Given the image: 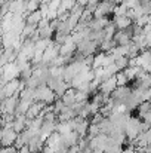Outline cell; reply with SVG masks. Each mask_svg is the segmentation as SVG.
Returning <instances> with one entry per match:
<instances>
[{
	"mask_svg": "<svg viewBox=\"0 0 151 153\" xmlns=\"http://www.w3.org/2000/svg\"><path fill=\"white\" fill-rule=\"evenodd\" d=\"M48 6H49V10H56L61 6V0H49Z\"/></svg>",
	"mask_w": 151,
	"mask_h": 153,
	"instance_id": "cell-26",
	"label": "cell"
},
{
	"mask_svg": "<svg viewBox=\"0 0 151 153\" xmlns=\"http://www.w3.org/2000/svg\"><path fill=\"white\" fill-rule=\"evenodd\" d=\"M92 19H94V16H92V12H89V10L83 9V12L80 13L79 22H80V24H85V25H88V24H89Z\"/></svg>",
	"mask_w": 151,
	"mask_h": 153,
	"instance_id": "cell-19",
	"label": "cell"
},
{
	"mask_svg": "<svg viewBox=\"0 0 151 153\" xmlns=\"http://www.w3.org/2000/svg\"><path fill=\"white\" fill-rule=\"evenodd\" d=\"M116 88H117L116 79H114V76H111V77H108V79H105V80L101 82L99 86H98V91L102 92L104 95H108V97H110V94H111Z\"/></svg>",
	"mask_w": 151,
	"mask_h": 153,
	"instance_id": "cell-5",
	"label": "cell"
},
{
	"mask_svg": "<svg viewBox=\"0 0 151 153\" xmlns=\"http://www.w3.org/2000/svg\"><path fill=\"white\" fill-rule=\"evenodd\" d=\"M74 52H76V45L73 43L71 37H68V39L65 40V43H62V45L59 46L58 55H61V56H71Z\"/></svg>",
	"mask_w": 151,
	"mask_h": 153,
	"instance_id": "cell-8",
	"label": "cell"
},
{
	"mask_svg": "<svg viewBox=\"0 0 151 153\" xmlns=\"http://www.w3.org/2000/svg\"><path fill=\"white\" fill-rule=\"evenodd\" d=\"M92 153H104L102 150H92Z\"/></svg>",
	"mask_w": 151,
	"mask_h": 153,
	"instance_id": "cell-33",
	"label": "cell"
},
{
	"mask_svg": "<svg viewBox=\"0 0 151 153\" xmlns=\"http://www.w3.org/2000/svg\"><path fill=\"white\" fill-rule=\"evenodd\" d=\"M43 108H45V104H43V102L34 101L30 107H28V110H27V113H25V117H27L28 120H33L34 117L40 116V113H42Z\"/></svg>",
	"mask_w": 151,
	"mask_h": 153,
	"instance_id": "cell-6",
	"label": "cell"
},
{
	"mask_svg": "<svg viewBox=\"0 0 151 153\" xmlns=\"http://www.w3.org/2000/svg\"><path fill=\"white\" fill-rule=\"evenodd\" d=\"M136 111H138V117H139V119H141L144 114L150 113V111H151V104H150V101L139 102V105L136 107Z\"/></svg>",
	"mask_w": 151,
	"mask_h": 153,
	"instance_id": "cell-16",
	"label": "cell"
},
{
	"mask_svg": "<svg viewBox=\"0 0 151 153\" xmlns=\"http://www.w3.org/2000/svg\"><path fill=\"white\" fill-rule=\"evenodd\" d=\"M151 24H147V25H144L142 27V34L145 36V34H151Z\"/></svg>",
	"mask_w": 151,
	"mask_h": 153,
	"instance_id": "cell-29",
	"label": "cell"
},
{
	"mask_svg": "<svg viewBox=\"0 0 151 153\" xmlns=\"http://www.w3.org/2000/svg\"><path fill=\"white\" fill-rule=\"evenodd\" d=\"M108 1H110V3L113 4V6H117V4H122V3H123L124 0H108Z\"/></svg>",
	"mask_w": 151,
	"mask_h": 153,
	"instance_id": "cell-31",
	"label": "cell"
},
{
	"mask_svg": "<svg viewBox=\"0 0 151 153\" xmlns=\"http://www.w3.org/2000/svg\"><path fill=\"white\" fill-rule=\"evenodd\" d=\"M27 147H28L30 153H42L43 147H45V143L40 140L39 135H34V137H31V138L28 140Z\"/></svg>",
	"mask_w": 151,
	"mask_h": 153,
	"instance_id": "cell-7",
	"label": "cell"
},
{
	"mask_svg": "<svg viewBox=\"0 0 151 153\" xmlns=\"http://www.w3.org/2000/svg\"><path fill=\"white\" fill-rule=\"evenodd\" d=\"M79 135L74 132V131H71L70 134H65V135H61V144L64 146V147H67V149H70V147H73V146H77V141H79Z\"/></svg>",
	"mask_w": 151,
	"mask_h": 153,
	"instance_id": "cell-9",
	"label": "cell"
},
{
	"mask_svg": "<svg viewBox=\"0 0 151 153\" xmlns=\"http://www.w3.org/2000/svg\"><path fill=\"white\" fill-rule=\"evenodd\" d=\"M58 51H59V45H56V43L50 42V45L45 49L43 55H42L40 62H43V64H49L55 56H58Z\"/></svg>",
	"mask_w": 151,
	"mask_h": 153,
	"instance_id": "cell-4",
	"label": "cell"
},
{
	"mask_svg": "<svg viewBox=\"0 0 151 153\" xmlns=\"http://www.w3.org/2000/svg\"><path fill=\"white\" fill-rule=\"evenodd\" d=\"M133 22H135L136 25H139V27H144V25L150 24V16H148V15H141V16L136 18Z\"/></svg>",
	"mask_w": 151,
	"mask_h": 153,
	"instance_id": "cell-23",
	"label": "cell"
},
{
	"mask_svg": "<svg viewBox=\"0 0 151 153\" xmlns=\"http://www.w3.org/2000/svg\"><path fill=\"white\" fill-rule=\"evenodd\" d=\"M43 16H42V13L39 12V10H34V12H31V13H28L27 16H25V24H31V25H37L39 22H40V19H42Z\"/></svg>",
	"mask_w": 151,
	"mask_h": 153,
	"instance_id": "cell-14",
	"label": "cell"
},
{
	"mask_svg": "<svg viewBox=\"0 0 151 153\" xmlns=\"http://www.w3.org/2000/svg\"><path fill=\"white\" fill-rule=\"evenodd\" d=\"M6 153H18V149H15L13 146H9V147H4Z\"/></svg>",
	"mask_w": 151,
	"mask_h": 153,
	"instance_id": "cell-30",
	"label": "cell"
},
{
	"mask_svg": "<svg viewBox=\"0 0 151 153\" xmlns=\"http://www.w3.org/2000/svg\"><path fill=\"white\" fill-rule=\"evenodd\" d=\"M48 25H49V21H48L46 18H42L40 22L37 24V28H45V27H48Z\"/></svg>",
	"mask_w": 151,
	"mask_h": 153,
	"instance_id": "cell-28",
	"label": "cell"
},
{
	"mask_svg": "<svg viewBox=\"0 0 151 153\" xmlns=\"http://www.w3.org/2000/svg\"><path fill=\"white\" fill-rule=\"evenodd\" d=\"M36 30H37V25L25 24V25L22 27V31H21V34H19V36H21L22 39H28V37H30V36H31V34H33Z\"/></svg>",
	"mask_w": 151,
	"mask_h": 153,
	"instance_id": "cell-17",
	"label": "cell"
},
{
	"mask_svg": "<svg viewBox=\"0 0 151 153\" xmlns=\"http://www.w3.org/2000/svg\"><path fill=\"white\" fill-rule=\"evenodd\" d=\"M74 92H76V89H73V88H68L67 91H65V94L59 98L64 105H67V107H71L73 104H74Z\"/></svg>",
	"mask_w": 151,
	"mask_h": 153,
	"instance_id": "cell-13",
	"label": "cell"
},
{
	"mask_svg": "<svg viewBox=\"0 0 151 153\" xmlns=\"http://www.w3.org/2000/svg\"><path fill=\"white\" fill-rule=\"evenodd\" d=\"M119 153H123V152H119Z\"/></svg>",
	"mask_w": 151,
	"mask_h": 153,
	"instance_id": "cell-37",
	"label": "cell"
},
{
	"mask_svg": "<svg viewBox=\"0 0 151 153\" xmlns=\"http://www.w3.org/2000/svg\"><path fill=\"white\" fill-rule=\"evenodd\" d=\"M113 24L116 25V30H124L132 24V21L126 16H113Z\"/></svg>",
	"mask_w": 151,
	"mask_h": 153,
	"instance_id": "cell-11",
	"label": "cell"
},
{
	"mask_svg": "<svg viewBox=\"0 0 151 153\" xmlns=\"http://www.w3.org/2000/svg\"><path fill=\"white\" fill-rule=\"evenodd\" d=\"M1 114H3V113H1V111H0V119H1Z\"/></svg>",
	"mask_w": 151,
	"mask_h": 153,
	"instance_id": "cell-35",
	"label": "cell"
},
{
	"mask_svg": "<svg viewBox=\"0 0 151 153\" xmlns=\"http://www.w3.org/2000/svg\"><path fill=\"white\" fill-rule=\"evenodd\" d=\"M15 40H16V36H15L12 31L3 33V36H1V48H3V49L12 48L13 43H15Z\"/></svg>",
	"mask_w": 151,
	"mask_h": 153,
	"instance_id": "cell-10",
	"label": "cell"
},
{
	"mask_svg": "<svg viewBox=\"0 0 151 153\" xmlns=\"http://www.w3.org/2000/svg\"><path fill=\"white\" fill-rule=\"evenodd\" d=\"M114 65L119 68V71H123L127 67V58L126 56H117L114 59Z\"/></svg>",
	"mask_w": 151,
	"mask_h": 153,
	"instance_id": "cell-21",
	"label": "cell"
},
{
	"mask_svg": "<svg viewBox=\"0 0 151 153\" xmlns=\"http://www.w3.org/2000/svg\"><path fill=\"white\" fill-rule=\"evenodd\" d=\"M25 120H27L25 114H21V116L15 117V120L12 122V129H13L16 134L22 132V131L25 129Z\"/></svg>",
	"mask_w": 151,
	"mask_h": 153,
	"instance_id": "cell-12",
	"label": "cell"
},
{
	"mask_svg": "<svg viewBox=\"0 0 151 153\" xmlns=\"http://www.w3.org/2000/svg\"><path fill=\"white\" fill-rule=\"evenodd\" d=\"M139 1H141V0H124L123 3H124V6H126L127 9H133V7H136V6L139 4Z\"/></svg>",
	"mask_w": 151,
	"mask_h": 153,
	"instance_id": "cell-25",
	"label": "cell"
},
{
	"mask_svg": "<svg viewBox=\"0 0 151 153\" xmlns=\"http://www.w3.org/2000/svg\"><path fill=\"white\" fill-rule=\"evenodd\" d=\"M132 33H133V36L142 34V27H139V25H136L135 22H132Z\"/></svg>",
	"mask_w": 151,
	"mask_h": 153,
	"instance_id": "cell-27",
	"label": "cell"
},
{
	"mask_svg": "<svg viewBox=\"0 0 151 153\" xmlns=\"http://www.w3.org/2000/svg\"><path fill=\"white\" fill-rule=\"evenodd\" d=\"M19 100L27 102H34V89H30V88H24L21 92H19Z\"/></svg>",
	"mask_w": 151,
	"mask_h": 153,
	"instance_id": "cell-15",
	"label": "cell"
},
{
	"mask_svg": "<svg viewBox=\"0 0 151 153\" xmlns=\"http://www.w3.org/2000/svg\"><path fill=\"white\" fill-rule=\"evenodd\" d=\"M18 134L12 129V125L3 126V132H1V141H0V147H9L13 146L15 140H16Z\"/></svg>",
	"mask_w": 151,
	"mask_h": 153,
	"instance_id": "cell-3",
	"label": "cell"
},
{
	"mask_svg": "<svg viewBox=\"0 0 151 153\" xmlns=\"http://www.w3.org/2000/svg\"><path fill=\"white\" fill-rule=\"evenodd\" d=\"M126 12H127V7L124 6V3H122V4L114 6V9H113V16H126Z\"/></svg>",
	"mask_w": 151,
	"mask_h": 153,
	"instance_id": "cell-20",
	"label": "cell"
},
{
	"mask_svg": "<svg viewBox=\"0 0 151 153\" xmlns=\"http://www.w3.org/2000/svg\"><path fill=\"white\" fill-rule=\"evenodd\" d=\"M114 79H116L117 86H127V85H129V80H127V77L124 76V73H123V71L116 73V74H114Z\"/></svg>",
	"mask_w": 151,
	"mask_h": 153,
	"instance_id": "cell-18",
	"label": "cell"
},
{
	"mask_svg": "<svg viewBox=\"0 0 151 153\" xmlns=\"http://www.w3.org/2000/svg\"><path fill=\"white\" fill-rule=\"evenodd\" d=\"M1 132H3V128L0 126V141H1Z\"/></svg>",
	"mask_w": 151,
	"mask_h": 153,
	"instance_id": "cell-34",
	"label": "cell"
},
{
	"mask_svg": "<svg viewBox=\"0 0 151 153\" xmlns=\"http://www.w3.org/2000/svg\"><path fill=\"white\" fill-rule=\"evenodd\" d=\"M37 31H39L40 39H52V36H53V33H55V31H52L49 28V25L45 27V28H37Z\"/></svg>",
	"mask_w": 151,
	"mask_h": 153,
	"instance_id": "cell-22",
	"label": "cell"
},
{
	"mask_svg": "<svg viewBox=\"0 0 151 153\" xmlns=\"http://www.w3.org/2000/svg\"><path fill=\"white\" fill-rule=\"evenodd\" d=\"M43 120H46V122H56V114L53 111H48V113L43 114Z\"/></svg>",
	"mask_w": 151,
	"mask_h": 153,
	"instance_id": "cell-24",
	"label": "cell"
},
{
	"mask_svg": "<svg viewBox=\"0 0 151 153\" xmlns=\"http://www.w3.org/2000/svg\"><path fill=\"white\" fill-rule=\"evenodd\" d=\"M61 1H67V0H61Z\"/></svg>",
	"mask_w": 151,
	"mask_h": 153,
	"instance_id": "cell-36",
	"label": "cell"
},
{
	"mask_svg": "<svg viewBox=\"0 0 151 153\" xmlns=\"http://www.w3.org/2000/svg\"><path fill=\"white\" fill-rule=\"evenodd\" d=\"M18 153H30V150H28L27 146H22L21 149H18Z\"/></svg>",
	"mask_w": 151,
	"mask_h": 153,
	"instance_id": "cell-32",
	"label": "cell"
},
{
	"mask_svg": "<svg viewBox=\"0 0 151 153\" xmlns=\"http://www.w3.org/2000/svg\"><path fill=\"white\" fill-rule=\"evenodd\" d=\"M55 100H56V95L50 91L46 85L39 86V88L34 89V101L43 102L45 105H50V104L55 102Z\"/></svg>",
	"mask_w": 151,
	"mask_h": 153,
	"instance_id": "cell-1",
	"label": "cell"
},
{
	"mask_svg": "<svg viewBox=\"0 0 151 153\" xmlns=\"http://www.w3.org/2000/svg\"><path fill=\"white\" fill-rule=\"evenodd\" d=\"M113 9L114 6L108 1V0H101L96 6V9L94 10L92 16L96 19V18H102V16H113Z\"/></svg>",
	"mask_w": 151,
	"mask_h": 153,
	"instance_id": "cell-2",
	"label": "cell"
}]
</instances>
